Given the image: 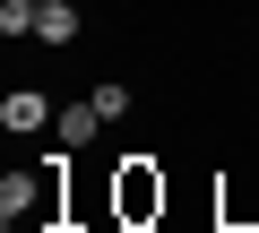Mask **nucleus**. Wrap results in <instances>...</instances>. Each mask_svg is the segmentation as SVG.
Masks as SVG:
<instances>
[{"mask_svg":"<svg viewBox=\"0 0 259 233\" xmlns=\"http://www.w3.org/2000/svg\"><path fill=\"white\" fill-rule=\"evenodd\" d=\"M61 164L69 156H52V164H35V173H9V181H0V224H52L61 216Z\"/></svg>","mask_w":259,"mask_h":233,"instance_id":"obj_1","label":"nucleus"},{"mask_svg":"<svg viewBox=\"0 0 259 233\" xmlns=\"http://www.w3.org/2000/svg\"><path fill=\"white\" fill-rule=\"evenodd\" d=\"M156 207H164V181H156V164H147V156H130V164H121V216L139 224V216H156Z\"/></svg>","mask_w":259,"mask_h":233,"instance_id":"obj_2","label":"nucleus"},{"mask_svg":"<svg viewBox=\"0 0 259 233\" xmlns=\"http://www.w3.org/2000/svg\"><path fill=\"white\" fill-rule=\"evenodd\" d=\"M95 130H104V112H95V95H87V104H61V112H52V138H61V156H78V147H87Z\"/></svg>","mask_w":259,"mask_h":233,"instance_id":"obj_3","label":"nucleus"},{"mask_svg":"<svg viewBox=\"0 0 259 233\" xmlns=\"http://www.w3.org/2000/svg\"><path fill=\"white\" fill-rule=\"evenodd\" d=\"M0 130H18V138H26V130H52V104H44L35 86H18V95H0Z\"/></svg>","mask_w":259,"mask_h":233,"instance_id":"obj_4","label":"nucleus"},{"mask_svg":"<svg viewBox=\"0 0 259 233\" xmlns=\"http://www.w3.org/2000/svg\"><path fill=\"white\" fill-rule=\"evenodd\" d=\"M78 35V9L69 0H44V18H35V43H69Z\"/></svg>","mask_w":259,"mask_h":233,"instance_id":"obj_5","label":"nucleus"},{"mask_svg":"<svg viewBox=\"0 0 259 233\" xmlns=\"http://www.w3.org/2000/svg\"><path fill=\"white\" fill-rule=\"evenodd\" d=\"M130 104H139V95H130V86H95V112H104V121H121Z\"/></svg>","mask_w":259,"mask_h":233,"instance_id":"obj_6","label":"nucleus"}]
</instances>
